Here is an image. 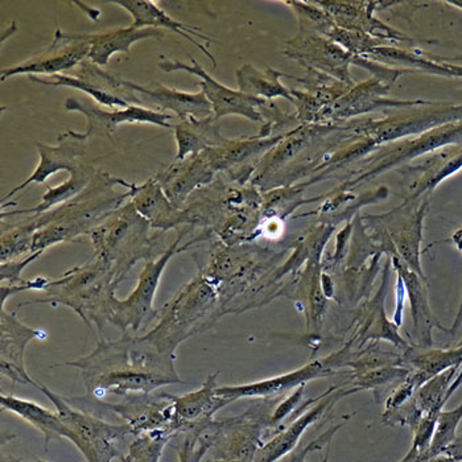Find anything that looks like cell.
Listing matches in <instances>:
<instances>
[{"instance_id":"6da1fadb","label":"cell","mask_w":462,"mask_h":462,"mask_svg":"<svg viewBox=\"0 0 462 462\" xmlns=\"http://www.w3.org/2000/svg\"><path fill=\"white\" fill-rule=\"evenodd\" d=\"M67 365L79 367L90 395H148L167 384L184 383L175 369V356L147 338L128 335L101 341L89 356Z\"/></svg>"},{"instance_id":"7a4b0ae2","label":"cell","mask_w":462,"mask_h":462,"mask_svg":"<svg viewBox=\"0 0 462 462\" xmlns=\"http://www.w3.org/2000/svg\"><path fill=\"white\" fill-rule=\"evenodd\" d=\"M37 389L52 402L56 412L70 430L71 443L88 462H113L114 458L124 457L119 445L128 435H134L128 424L107 423L98 416L76 409L68 403V399L51 392L44 384H37Z\"/></svg>"},{"instance_id":"3957f363","label":"cell","mask_w":462,"mask_h":462,"mask_svg":"<svg viewBox=\"0 0 462 462\" xmlns=\"http://www.w3.org/2000/svg\"><path fill=\"white\" fill-rule=\"evenodd\" d=\"M461 144L462 121L440 125L421 135L382 145L370 153L369 156L372 158H366L361 162L359 170L356 171L353 179L347 180L342 185V190L353 189L356 185L376 179L393 168L404 167L413 159L430 155L450 145Z\"/></svg>"},{"instance_id":"277c9868","label":"cell","mask_w":462,"mask_h":462,"mask_svg":"<svg viewBox=\"0 0 462 462\" xmlns=\"http://www.w3.org/2000/svg\"><path fill=\"white\" fill-rule=\"evenodd\" d=\"M462 121V105L433 104L428 106L402 108L383 119L356 122L344 125L342 130L352 131L375 145L376 150L389 143L421 135L440 125Z\"/></svg>"},{"instance_id":"5b68a950","label":"cell","mask_w":462,"mask_h":462,"mask_svg":"<svg viewBox=\"0 0 462 462\" xmlns=\"http://www.w3.org/2000/svg\"><path fill=\"white\" fill-rule=\"evenodd\" d=\"M99 79L105 85L113 88L116 96L130 104L148 108H167L175 111L180 118H209L213 114L212 105L208 101L205 94L185 93L175 89H168L162 85H153V88H144L131 81L116 79L111 74L97 69Z\"/></svg>"},{"instance_id":"8992f818","label":"cell","mask_w":462,"mask_h":462,"mask_svg":"<svg viewBox=\"0 0 462 462\" xmlns=\"http://www.w3.org/2000/svg\"><path fill=\"white\" fill-rule=\"evenodd\" d=\"M285 53L307 65L310 69L330 74L344 84L355 87L349 74V65L352 64L355 54L345 51L329 37L300 28V33L288 42Z\"/></svg>"},{"instance_id":"52a82bcc","label":"cell","mask_w":462,"mask_h":462,"mask_svg":"<svg viewBox=\"0 0 462 462\" xmlns=\"http://www.w3.org/2000/svg\"><path fill=\"white\" fill-rule=\"evenodd\" d=\"M193 65L184 64L179 60H167L164 59L159 64V68L165 73L171 71L185 70L188 73L195 74V76L201 79L202 93L207 97L209 104L212 105L214 119L222 118V116L236 114V116H242L245 118L250 119L253 122H263L259 107L266 106L268 102L262 98H255V97L247 96L242 91L231 90L229 88L224 87L218 81L213 79L207 70L202 69L196 60L192 59Z\"/></svg>"},{"instance_id":"ba28073f","label":"cell","mask_w":462,"mask_h":462,"mask_svg":"<svg viewBox=\"0 0 462 462\" xmlns=\"http://www.w3.org/2000/svg\"><path fill=\"white\" fill-rule=\"evenodd\" d=\"M178 244L179 241L158 262L147 263L143 270L141 279H139L138 287L131 293L127 300L116 301L113 299L107 319L119 327V329L124 330L125 335H127L128 329L134 330V332L141 329L145 319L150 316V313H153V295H155L156 288L161 281L162 270L176 253Z\"/></svg>"},{"instance_id":"9c48e42d","label":"cell","mask_w":462,"mask_h":462,"mask_svg":"<svg viewBox=\"0 0 462 462\" xmlns=\"http://www.w3.org/2000/svg\"><path fill=\"white\" fill-rule=\"evenodd\" d=\"M392 87L393 85L372 77L362 84L355 85L335 104L325 108L319 116V121H344V119L352 118L359 114L370 113V111L381 110L384 107L409 108L435 104V102L421 101V99L401 101V99L387 98V93Z\"/></svg>"},{"instance_id":"30bf717a","label":"cell","mask_w":462,"mask_h":462,"mask_svg":"<svg viewBox=\"0 0 462 462\" xmlns=\"http://www.w3.org/2000/svg\"><path fill=\"white\" fill-rule=\"evenodd\" d=\"M428 208L430 199H424L418 208L413 207V202L404 201L402 207L382 216L395 227L392 233L393 255H398L410 270L423 279L426 275L421 268L420 246Z\"/></svg>"},{"instance_id":"8fae6325","label":"cell","mask_w":462,"mask_h":462,"mask_svg":"<svg viewBox=\"0 0 462 462\" xmlns=\"http://www.w3.org/2000/svg\"><path fill=\"white\" fill-rule=\"evenodd\" d=\"M213 374L199 392L176 396L167 393L173 403V418L167 430L178 432L199 433L212 424L214 413L231 403L227 399L216 395L217 376Z\"/></svg>"},{"instance_id":"7c38bea8","label":"cell","mask_w":462,"mask_h":462,"mask_svg":"<svg viewBox=\"0 0 462 462\" xmlns=\"http://www.w3.org/2000/svg\"><path fill=\"white\" fill-rule=\"evenodd\" d=\"M65 107L69 111H79L88 119V130L84 134H77L82 141L91 136H111L119 125L128 124H151L158 125L161 127L170 128L168 121L172 119L171 114L158 113L155 110L141 106H130L118 111L102 110L101 107L94 105L89 99L68 98Z\"/></svg>"},{"instance_id":"4fadbf2b","label":"cell","mask_w":462,"mask_h":462,"mask_svg":"<svg viewBox=\"0 0 462 462\" xmlns=\"http://www.w3.org/2000/svg\"><path fill=\"white\" fill-rule=\"evenodd\" d=\"M90 44L79 35L62 33L57 30L54 42L48 50L36 54L32 59L2 70V81L18 74H52L69 70L89 56Z\"/></svg>"},{"instance_id":"5bb4252c","label":"cell","mask_w":462,"mask_h":462,"mask_svg":"<svg viewBox=\"0 0 462 462\" xmlns=\"http://www.w3.org/2000/svg\"><path fill=\"white\" fill-rule=\"evenodd\" d=\"M332 367L327 364L325 359L324 361L316 359V361L305 365L301 369L284 374V375L273 376V378L241 384V386L217 387L216 395L230 402L241 398H267V396L281 395V393L291 392L296 387L304 386L312 379L322 378V376L332 375Z\"/></svg>"},{"instance_id":"9a60e30c","label":"cell","mask_w":462,"mask_h":462,"mask_svg":"<svg viewBox=\"0 0 462 462\" xmlns=\"http://www.w3.org/2000/svg\"><path fill=\"white\" fill-rule=\"evenodd\" d=\"M333 19L338 28L374 36L376 40L411 42L409 36L393 30L373 16L376 2H315Z\"/></svg>"},{"instance_id":"2e32d148","label":"cell","mask_w":462,"mask_h":462,"mask_svg":"<svg viewBox=\"0 0 462 462\" xmlns=\"http://www.w3.org/2000/svg\"><path fill=\"white\" fill-rule=\"evenodd\" d=\"M462 170V144L445 147L428 155L426 161L418 165H406V176H415L411 182L407 202H415L421 196L435 190L445 180L452 178Z\"/></svg>"},{"instance_id":"e0dca14e","label":"cell","mask_w":462,"mask_h":462,"mask_svg":"<svg viewBox=\"0 0 462 462\" xmlns=\"http://www.w3.org/2000/svg\"><path fill=\"white\" fill-rule=\"evenodd\" d=\"M393 266L396 273L402 276L406 284L407 296L411 302V313H412L413 330L415 337L418 339L419 347L430 349L432 347V332L435 328L449 333V329H445L440 321L433 315L430 307V299H428L427 279L420 278L418 273H413L407 267V264L399 258L398 255H393Z\"/></svg>"},{"instance_id":"ac0fdd59","label":"cell","mask_w":462,"mask_h":462,"mask_svg":"<svg viewBox=\"0 0 462 462\" xmlns=\"http://www.w3.org/2000/svg\"><path fill=\"white\" fill-rule=\"evenodd\" d=\"M42 332L25 327L15 315L2 310V374L11 381L23 384H32L35 381L25 372L24 353L28 342L42 337Z\"/></svg>"},{"instance_id":"d6986e66","label":"cell","mask_w":462,"mask_h":462,"mask_svg":"<svg viewBox=\"0 0 462 462\" xmlns=\"http://www.w3.org/2000/svg\"><path fill=\"white\" fill-rule=\"evenodd\" d=\"M356 392H359V390L353 389L350 390V392L338 390V392L336 393L329 390V392L322 393L320 403H319L318 406L313 407L312 410L301 415L300 418L293 421L287 430L278 433L270 443L259 448L255 457H254V462H276L281 460L285 455L292 452L293 448H295L299 440H300L304 430H307L308 427L312 426V424L320 418L322 413L325 412V410L329 409V406H332V404L335 403L337 399L342 398V396Z\"/></svg>"},{"instance_id":"ffe728a7","label":"cell","mask_w":462,"mask_h":462,"mask_svg":"<svg viewBox=\"0 0 462 462\" xmlns=\"http://www.w3.org/2000/svg\"><path fill=\"white\" fill-rule=\"evenodd\" d=\"M116 5L124 7L128 14L133 16L134 22L131 27L134 28H167V30L173 31V32L179 33L180 36L184 39L189 40L190 42L196 45L197 48L202 51L210 60L213 64L216 65V59L212 56V53L199 44L193 39V36L199 37V40H205V42H210L209 37L201 35L197 31V28L189 27V25L182 24L178 20L171 18L165 14L164 10H162L156 3L151 2V0H116Z\"/></svg>"},{"instance_id":"44dd1931","label":"cell","mask_w":462,"mask_h":462,"mask_svg":"<svg viewBox=\"0 0 462 462\" xmlns=\"http://www.w3.org/2000/svg\"><path fill=\"white\" fill-rule=\"evenodd\" d=\"M69 135L70 141H67V135L61 136L60 138L61 144L57 145V147L37 144L40 158H42L39 167L36 168L35 172L32 173L30 179L25 180L22 185L11 190L5 197V199H11V197L16 195L20 190L25 189L28 185L33 184V182H37V184L45 182V180L53 175V173L59 172V171H70V172H73L77 168V158L81 155L82 150H84L82 145H84L85 141L79 138L76 133H70Z\"/></svg>"},{"instance_id":"7402d4cb","label":"cell","mask_w":462,"mask_h":462,"mask_svg":"<svg viewBox=\"0 0 462 462\" xmlns=\"http://www.w3.org/2000/svg\"><path fill=\"white\" fill-rule=\"evenodd\" d=\"M82 40L89 42V59L93 64L105 67L113 54L118 52H130L131 45L143 39L161 40L164 35L155 28H119L105 33H94V35H79Z\"/></svg>"},{"instance_id":"603a6c76","label":"cell","mask_w":462,"mask_h":462,"mask_svg":"<svg viewBox=\"0 0 462 462\" xmlns=\"http://www.w3.org/2000/svg\"><path fill=\"white\" fill-rule=\"evenodd\" d=\"M0 404L3 409L15 413L23 420L35 427L45 438V449L54 439H68L71 440L69 428L65 426L59 413L44 409L35 402L25 401L14 395H0Z\"/></svg>"},{"instance_id":"cb8c5ba5","label":"cell","mask_w":462,"mask_h":462,"mask_svg":"<svg viewBox=\"0 0 462 462\" xmlns=\"http://www.w3.org/2000/svg\"><path fill=\"white\" fill-rule=\"evenodd\" d=\"M214 116L205 119L188 118L187 124L176 125V142L179 145L176 161H182L188 153L219 147L226 139L222 138L218 127L214 124Z\"/></svg>"},{"instance_id":"d4e9b609","label":"cell","mask_w":462,"mask_h":462,"mask_svg":"<svg viewBox=\"0 0 462 462\" xmlns=\"http://www.w3.org/2000/svg\"><path fill=\"white\" fill-rule=\"evenodd\" d=\"M281 77L293 79L292 76L275 69L268 68L267 70H256L251 65H245L241 69L236 70V79H238L239 91L247 94V96L264 97V98L273 99L276 97H283L288 101L295 104V97L292 90H288L279 81Z\"/></svg>"},{"instance_id":"484cf974","label":"cell","mask_w":462,"mask_h":462,"mask_svg":"<svg viewBox=\"0 0 462 462\" xmlns=\"http://www.w3.org/2000/svg\"><path fill=\"white\" fill-rule=\"evenodd\" d=\"M403 361L412 367L413 372L420 374L424 382L430 381L445 370L462 366V341L457 347L447 350L410 347L404 352Z\"/></svg>"},{"instance_id":"4316f807","label":"cell","mask_w":462,"mask_h":462,"mask_svg":"<svg viewBox=\"0 0 462 462\" xmlns=\"http://www.w3.org/2000/svg\"><path fill=\"white\" fill-rule=\"evenodd\" d=\"M31 79H32V81L39 82V84L51 85V87H67L85 91V93L93 97L98 104L105 105V106L107 107L119 106L127 108L131 106V105H128L127 102L124 101V99L119 98L116 94L99 87L98 82H97V79H94V81H90L88 77H84V79H82V77H70L64 76V74H56V76L51 77L50 79H37V77H31Z\"/></svg>"},{"instance_id":"83f0119b","label":"cell","mask_w":462,"mask_h":462,"mask_svg":"<svg viewBox=\"0 0 462 462\" xmlns=\"http://www.w3.org/2000/svg\"><path fill=\"white\" fill-rule=\"evenodd\" d=\"M173 433L167 428L143 433L128 448L122 462H161L165 445L172 439Z\"/></svg>"},{"instance_id":"f1b7e54d","label":"cell","mask_w":462,"mask_h":462,"mask_svg":"<svg viewBox=\"0 0 462 462\" xmlns=\"http://www.w3.org/2000/svg\"><path fill=\"white\" fill-rule=\"evenodd\" d=\"M462 420V403L457 409L441 412L439 416L438 427H436L435 436H433L432 444L427 452V458L433 456L441 455L449 445L457 440V428Z\"/></svg>"},{"instance_id":"f546056e","label":"cell","mask_w":462,"mask_h":462,"mask_svg":"<svg viewBox=\"0 0 462 462\" xmlns=\"http://www.w3.org/2000/svg\"><path fill=\"white\" fill-rule=\"evenodd\" d=\"M79 168V167H77ZM74 170L71 172L70 179L65 181L64 184L60 185L57 188H50L48 192L42 197V202L35 209L30 210V212H44V210L50 209L54 205L60 204V202L67 201L71 197L76 196L82 188L89 181V173L85 170Z\"/></svg>"},{"instance_id":"4dcf8cb0","label":"cell","mask_w":462,"mask_h":462,"mask_svg":"<svg viewBox=\"0 0 462 462\" xmlns=\"http://www.w3.org/2000/svg\"><path fill=\"white\" fill-rule=\"evenodd\" d=\"M213 423V421H212ZM214 433L212 424L202 432L189 433L179 447L180 462H201L208 450L213 447Z\"/></svg>"},{"instance_id":"1f68e13d","label":"cell","mask_w":462,"mask_h":462,"mask_svg":"<svg viewBox=\"0 0 462 462\" xmlns=\"http://www.w3.org/2000/svg\"><path fill=\"white\" fill-rule=\"evenodd\" d=\"M410 373L411 370L403 367H375V369L359 373L355 378V383L358 390L374 389L393 381L403 382Z\"/></svg>"},{"instance_id":"d6a6232c","label":"cell","mask_w":462,"mask_h":462,"mask_svg":"<svg viewBox=\"0 0 462 462\" xmlns=\"http://www.w3.org/2000/svg\"><path fill=\"white\" fill-rule=\"evenodd\" d=\"M302 393H304V386L299 387L287 401H284L281 406L276 409L275 413H273V418L270 420V426H278L281 421H283L293 410L298 406L299 402H300Z\"/></svg>"},{"instance_id":"836d02e7","label":"cell","mask_w":462,"mask_h":462,"mask_svg":"<svg viewBox=\"0 0 462 462\" xmlns=\"http://www.w3.org/2000/svg\"><path fill=\"white\" fill-rule=\"evenodd\" d=\"M338 428L339 427L333 428L329 432H327L325 435H322L321 438H319L318 440L308 444L307 447L302 448V449L296 450V452H293L292 455L288 457L287 462H305V457H307L308 453L312 452V450L320 449L322 445L325 444V441L332 439V436L335 435V432Z\"/></svg>"},{"instance_id":"e575fe53","label":"cell","mask_w":462,"mask_h":462,"mask_svg":"<svg viewBox=\"0 0 462 462\" xmlns=\"http://www.w3.org/2000/svg\"><path fill=\"white\" fill-rule=\"evenodd\" d=\"M406 284H404L402 276L398 275V279H396V308L395 313H393V321H395L396 327H401L402 321H403L404 299H406Z\"/></svg>"},{"instance_id":"d590c367","label":"cell","mask_w":462,"mask_h":462,"mask_svg":"<svg viewBox=\"0 0 462 462\" xmlns=\"http://www.w3.org/2000/svg\"><path fill=\"white\" fill-rule=\"evenodd\" d=\"M449 242H452L453 246L456 247L460 253H462V227L455 231V233L450 236ZM462 324V299L460 302V307H458L457 316H456L455 322H453L452 328L449 329L450 335H456L457 333L458 328L461 327Z\"/></svg>"},{"instance_id":"8d00e7d4","label":"cell","mask_w":462,"mask_h":462,"mask_svg":"<svg viewBox=\"0 0 462 462\" xmlns=\"http://www.w3.org/2000/svg\"><path fill=\"white\" fill-rule=\"evenodd\" d=\"M321 290L327 299L333 298V295H335V284L327 273L321 275Z\"/></svg>"},{"instance_id":"74e56055","label":"cell","mask_w":462,"mask_h":462,"mask_svg":"<svg viewBox=\"0 0 462 462\" xmlns=\"http://www.w3.org/2000/svg\"><path fill=\"white\" fill-rule=\"evenodd\" d=\"M427 59L430 60V61H435V62L462 61V56L440 57V56H432V54H427Z\"/></svg>"},{"instance_id":"f35d334b","label":"cell","mask_w":462,"mask_h":462,"mask_svg":"<svg viewBox=\"0 0 462 462\" xmlns=\"http://www.w3.org/2000/svg\"><path fill=\"white\" fill-rule=\"evenodd\" d=\"M423 462H460L455 460V458L450 457V456L445 455V453H441V455L433 456V457L427 458L426 461Z\"/></svg>"},{"instance_id":"ab89813d","label":"cell","mask_w":462,"mask_h":462,"mask_svg":"<svg viewBox=\"0 0 462 462\" xmlns=\"http://www.w3.org/2000/svg\"><path fill=\"white\" fill-rule=\"evenodd\" d=\"M443 64H445V67H447L448 69L452 71L455 79H462V65H453L449 64V62H443Z\"/></svg>"},{"instance_id":"60d3db41","label":"cell","mask_w":462,"mask_h":462,"mask_svg":"<svg viewBox=\"0 0 462 462\" xmlns=\"http://www.w3.org/2000/svg\"><path fill=\"white\" fill-rule=\"evenodd\" d=\"M448 5H456V7L460 8L462 10V0H450V2H447Z\"/></svg>"},{"instance_id":"b9f144b4","label":"cell","mask_w":462,"mask_h":462,"mask_svg":"<svg viewBox=\"0 0 462 462\" xmlns=\"http://www.w3.org/2000/svg\"><path fill=\"white\" fill-rule=\"evenodd\" d=\"M2 462H19V458L13 457V456L5 457V456L3 455Z\"/></svg>"},{"instance_id":"7bdbcfd3","label":"cell","mask_w":462,"mask_h":462,"mask_svg":"<svg viewBox=\"0 0 462 462\" xmlns=\"http://www.w3.org/2000/svg\"><path fill=\"white\" fill-rule=\"evenodd\" d=\"M19 462H25V461L19 460ZM36 462H48V461H44V460H37Z\"/></svg>"},{"instance_id":"ee69618b","label":"cell","mask_w":462,"mask_h":462,"mask_svg":"<svg viewBox=\"0 0 462 462\" xmlns=\"http://www.w3.org/2000/svg\"><path fill=\"white\" fill-rule=\"evenodd\" d=\"M461 438H462V435H461Z\"/></svg>"}]
</instances>
